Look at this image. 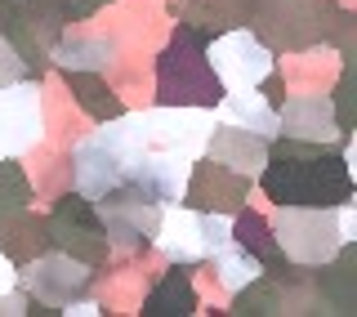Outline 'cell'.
<instances>
[{
    "label": "cell",
    "mask_w": 357,
    "mask_h": 317,
    "mask_svg": "<svg viewBox=\"0 0 357 317\" xmlns=\"http://www.w3.org/2000/svg\"><path fill=\"white\" fill-rule=\"evenodd\" d=\"M63 313H76V317H94L98 304L94 300H81V304H63Z\"/></svg>",
    "instance_id": "4316f807"
},
{
    "label": "cell",
    "mask_w": 357,
    "mask_h": 317,
    "mask_svg": "<svg viewBox=\"0 0 357 317\" xmlns=\"http://www.w3.org/2000/svg\"><path fill=\"white\" fill-rule=\"evenodd\" d=\"M201 233H206V259H210L219 246L232 242V219L219 214V210H210V214H201Z\"/></svg>",
    "instance_id": "7402d4cb"
},
{
    "label": "cell",
    "mask_w": 357,
    "mask_h": 317,
    "mask_svg": "<svg viewBox=\"0 0 357 317\" xmlns=\"http://www.w3.org/2000/svg\"><path fill=\"white\" fill-rule=\"evenodd\" d=\"M18 286L27 290L31 304H50V309H63V304H72L81 290L89 286V264L76 255H40L31 259L27 268L18 273Z\"/></svg>",
    "instance_id": "ba28073f"
},
{
    "label": "cell",
    "mask_w": 357,
    "mask_h": 317,
    "mask_svg": "<svg viewBox=\"0 0 357 317\" xmlns=\"http://www.w3.org/2000/svg\"><path fill=\"white\" fill-rule=\"evenodd\" d=\"M27 76V63H22V54L9 45V36L0 31V85H9V81H22Z\"/></svg>",
    "instance_id": "603a6c76"
},
{
    "label": "cell",
    "mask_w": 357,
    "mask_h": 317,
    "mask_svg": "<svg viewBox=\"0 0 357 317\" xmlns=\"http://www.w3.org/2000/svg\"><path fill=\"white\" fill-rule=\"evenodd\" d=\"M116 54V45L103 40V36H63L54 40L50 59L63 67V72H103Z\"/></svg>",
    "instance_id": "9a60e30c"
},
{
    "label": "cell",
    "mask_w": 357,
    "mask_h": 317,
    "mask_svg": "<svg viewBox=\"0 0 357 317\" xmlns=\"http://www.w3.org/2000/svg\"><path fill=\"white\" fill-rule=\"evenodd\" d=\"M188 175H192V161H188V156L143 143V156H139V165H134V175H130V188L143 192V197L156 201V206H170V201H183Z\"/></svg>",
    "instance_id": "9c48e42d"
},
{
    "label": "cell",
    "mask_w": 357,
    "mask_h": 317,
    "mask_svg": "<svg viewBox=\"0 0 357 317\" xmlns=\"http://www.w3.org/2000/svg\"><path fill=\"white\" fill-rule=\"evenodd\" d=\"M219 121L201 108H156V112H139V130H143V143L148 148H165V152H178L188 161H197L206 152L210 134H215Z\"/></svg>",
    "instance_id": "5b68a950"
},
{
    "label": "cell",
    "mask_w": 357,
    "mask_h": 317,
    "mask_svg": "<svg viewBox=\"0 0 357 317\" xmlns=\"http://www.w3.org/2000/svg\"><path fill=\"white\" fill-rule=\"evenodd\" d=\"M215 273H219V286L223 290H232L237 295L241 286H250L255 277H264V259L255 255V251H245L241 242H228V246H219L215 255Z\"/></svg>",
    "instance_id": "2e32d148"
},
{
    "label": "cell",
    "mask_w": 357,
    "mask_h": 317,
    "mask_svg": "<svg viewBox=\"0 0 357 317\" xmlns=\"http://www.w3.org/2000/svg\"><path fill=\"white\" fill-rule=\"evenodd\" d=\"M264 192L277 206H340L353 197V165L349 156L317 152V156H277L264 161Z\"/></svg>",
    "instance_id": "7a4b0ae2"
},
{
    "label": "cell",
    "mask_w": 357,
    "mask_h": 317,
    "mask_svg": "<svg viewBox=\"0 0 357 317\" xmlns=\"http://www.w3.org/2000/svg\"><path fill=\"white\" fill-rule=\"evenodd\" d=\"M156 214H161V206L148 201L143 192H134L130 184L112 188V192H103V197H94L98 228H103L107 246H121V251H139V246L152 242Z\"/></svg>",
    "instance_id": "277c9868"
},
{
    "label": "cell",
    "mask_w": 357,
    "mask_h": 317,
    "mask_svg": "<svg viewBox=\"0 0 357 317\" xmlns=\"http://www.w3.org/2000/svg\"><path fill=\"white\" fill-rule=\"evenodd\" d=\"M277 134L295 143H335L349 139L340 126H335V108L326 94H295L286 98V108L277 112Z\"/></svg>",
    "instance_id": "30bf717a"
},
{
    "label": "cell",
    "mask_w": 357,
    "mask_h": 317,
    "mask_svg": "<svg viewBox=\"0 0 357 317\" xmlns=\"http://www.w3.org/2000/svg\"><path fill=\"white\" fill-rule=\"evenodd\" d=\"M67 85H72V94L81 98V108H85V112H94V117H116V112H121L116 94L98 85V81H94V72H67Z\"/></svg>",
    "instance_id": "d6986e66"
},
{
    "label": "cell",
    "mask_w": 357,
    "mask_h": 317,
    "mask_svg": "<svg viewBox=\"0 0 357 317\" xmlns=\"http://www.w3.org/2000/svg\"><path fill=\"white\" fill-rule=\"evenodd\" d=\"M192 309H197V295H192L188 273H170L148 295V304H143V313H148V317H183V313H192Z\"/></svg>",
    "instance_id": "e0dca14e"
},
{
    "label": "cell",
    "mask_w": 357,
    "mask_h": 317,
    "mask_svg": "<svg viewBox=\"0 0 357 317\" xmlns=\"http://www.w3.org/2000/svg\"><path fill=\"white\" fill-rule=\"evenodd\" d=\"M206 63L215 72L219 89H255L273 76V50L250 31H228L206 50Z\"/></svg>",
    "instance_id": "8992f818"
},
{
    "label": "cell",
    "mask_w": 357,
    "mask_h": 317,
    "mask_svg": "<svg viewBox=\"0 0 357 317\" xmlns=\"http://www.w3.org/2000/svg\"><path fill=\"white\" fill-rule=\"evenodd\" d=\"M152 237H156V246H161V255L170 259V264H178V268L206 259V233H201V214H197V210H183L178 201L161 206Z\"/></svg>",
    "instance_id": "8fae6325"
},
{
    "label": "cell",
    "mask_w": 357,
    "mask_h": 317,
    "mask_svg": "<svg viewBox=\"0 0 357 317\" xmlns=\"http://www.w3.org/2000/svg\"><path fill=\"white\" fill-rule=\"evenodd\" d=\"M273 242L295 268H321L344 246L331 206H282L273 219Z\"/></svg>",
    "instance_id": "3957f363"
},
{
    "label": "cell",
    "mask_w": 357,
    "mask_h": 317,
    "mask_svg": "<svg viewBox=\"0 0 357 317\" xmlns=\"http://www.w3.org/2000/svg\"><path fill=\"white\" fill-rule=\"evenodd\" d=\"M232 313H255V317H264V313H286V295H282V286H277V281L255 277L250 286L237 290V304H232Z\"/></svg>",
    "instance_id": "ac0fdd59"
},
{
    "label": "cell",
    "mask_w": 357,
    "mask_h": 317,
    "mask_svg": "<svg viewBox=\"0 0 357 317\" xmlns=\"http://www.w3.org/2000/svg\"><path fill=\"white\" fill-rule=\"evenodd\" d=\"M54 5L63 9V18L72 14V18H85V14H94L98 5H107V0H54Z\"/></svg>",
    "instance_id": "d4e9b609"
},
{
    "label": "cell",
    "mask_w": 357,
    "mask_h": 317,
    "mask_svg": "<svg viewBox=\"0 0 357 317\" xmlns=\"http://www.w3.org/2000/svg\"><path fill=\"white\" fill-rule=\"evenodd\" d=\"M9 286H18V268H14V259L0 251V290H9Z\"/></svg>",
    "instance_id": "484cf974"
},
{
    "label": "cell",
    "mask_w": 357,
    "mask_h": 317,
    "mask_svg": "<svg viewBox=\"0 0 357 317\" xmlns=\"http://www.w3.org/2000/svg\"><path fill=\"white\" fill-rule=\"evenodd\" d=\"M197 76H215L206 63V54H192V45L178 40L161 59V94L170 103H188V98H210L215 85H197Z\"/></svg>",
    "instance_id": "7c38bea8"
},
{
    "label": "cell",
    "mask_w": 357,
    "mask_h": 317,
    "mask_svg": "<svg viewBox=\"0 0 357 317\" xmlns=\"http://www.w3.org/2000/svg\"><path fill=\"white\" fill-rule=\"evenodd\" d=\"M232 242H241L245 251H255L259 259H268L277 251V242H273V228H268V223L259 219V214H250L245 210L241 219H232Z\"/></svg>",
    "instance_id": "ffe728a7"
},
{
    "label": "cell",
    "mask_w": 357,
    "mask_h": 317,
    "mask_svg": "<svg viewBox=\"0 0 357 317\" xmlns=\"http://www.w3.org/2000/svg\"><path fill=\"white\" fill-rule=\"evenodd\" d=\"M139 156H143L139 117H134V112H116V117L103 121L89 139L76 143V152H72L76 192L94 201V197H103V192H112V188L130 184Z\"/></svg>",
    "instance_id": "6da1fadb"
},
{
    "label": "cell",
    "mask_w": 357,
    "mask_h": 317,
    "mask_svg": "<svg viewBox=\"0 0 357 317\" xmlns=\"http://www.w3.org/2000/svg\"><path fill=\"white\" fill-rule=\"evenodd\" d=\"M45 139V108L36 81H9L0 85V161L36 148Z\"/></svg>",
    "instance_id": "52a82bcc"
},
{
    "label": "cell",
    "mask_w": 357,
    "mask_h": 317,
    "mask_svg": "<svg viewBox=\"0 0 357 317\" xmlns=\"http://www.w3.org/2000/svg\"><path fill=\"white\" fill-rule=\"evenodd\" d=\"M22 206H27V179H22V170L14 165V156H5V161H0V214L22 210Z\"/></svg>",
    "instance_id": "44dd1931"
},
{
    "label": "cell",
    "mask_w": 357,
    "mask_h": 317,
    "mask_svg": "<svg viewBox=\"0 0 357 317\" xmlns=\"http://www.w3.org/2000/svg\"><path fill=\"white\" fill-rule=\"evenodd\" d=\"M335 223H340V237H344V246L357 242V210H353V201L344 197L340 206H335Z\"/></svg>",
    "instance_id": "cb8c5ba5"
},
{
    "label": "cell",
    "mask_w": 357,
    "mask_h": 317,
    "mask_svg": "<svg viewBox=\"0 0 357 317\" xmlns=\"http://www.w3.org/2000/svg\"><path fill=\"white\" fill-rule=\"evenodd\" d=\"M206 148L215 156V165L228 170V175H255V170H264V161L273 156L264 134H250V130H237V126H215Z\"/></svg>",
    "instance_id": "4fadbf2b"
},
{
    "label": "cell",
    "mask_w": 357,
    "mask_h": 317,
    "mask_svg": "<svg viewBox=\"0 0 357 317\" xmlns=\"http://www.w3.org/2000/svg\"><path fill=\"white\" fill-rule=\"evenodd\" d=\"M223 103H219V126H237V130H250V134H264V139H273L277 134V108L268 103L264 94H255V89H223Z\"/></svg>",
    "instance_id": "5bb4252c"
}]
</instances>
